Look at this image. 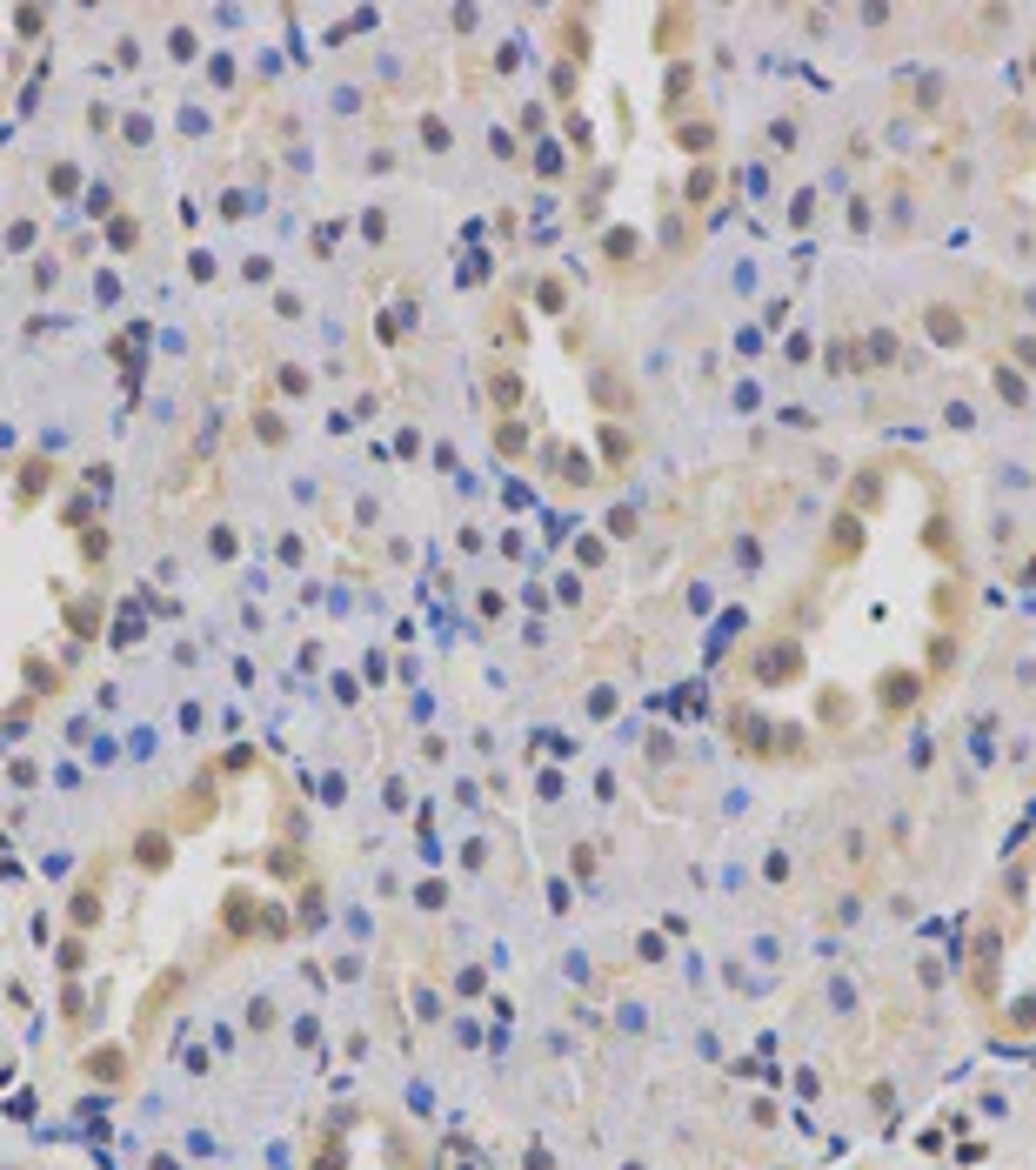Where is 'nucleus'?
Masks as SVG:
<instances>
[{"instance_id": "obj_1", "label": "nucleus", "mask_w": 1036, "mask_h": 1170, "mask_svg": "<svg viewBox=\"0 0 1036 1170\" xmlns=\"http://www.w3.org/2000/svg\"><path fill=\"white\" fill-rule=\"evenodd\" d=\"M910 696H916V683H910V676H889V683H883V703H889V709H903Z\"/></svg>"}]
</instances>
